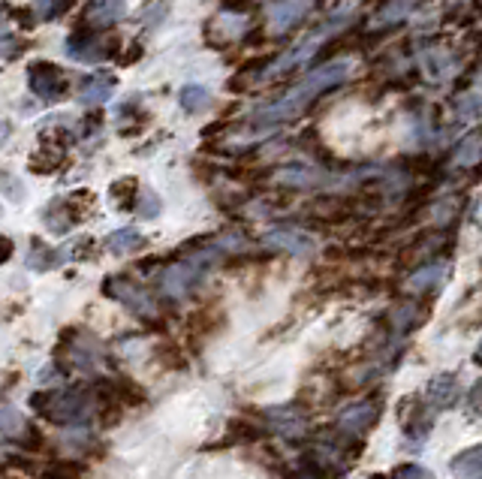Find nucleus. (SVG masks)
I'll use <instances>...</instances> for the list:
<instances>
[{
  "instance_id": "obj_7",
  "label": "nucleus",
  "mask_w": 482,
  "mask_h": 479,
  "mask_svg": "<svg viewBox=\"0 0 482 479\" xmlns=\"http://www.w3.org/2000/svg\"><path fill=\"white\" fill-rule=\"evenodd\" d=\"M266 242L272 247H278V251L292 253V257H311V253L317 251V244H314L311 235L302 233V229H290V227L268 229Z\"/></svg>"
},
{
  "instance_id": "obj_19",
  "label": "nucleus",
  "mask_w": 482,
  "mask_h": 479,
  "mask_svg": "<svg viewBox=\"0 0 482 479\" xmlns=\"http://www.w3.org/2000/svg\"><path fill=\"white\" fill-rule=\"evenodd\" d=\"M61 253H54L52 247H45L43 242H34L30 244V253H28V266L30 268H37V271H45V268H52V266H58V260Z\"/></svg>"
},
{
  "instance_id": "obj_15",
  "label": "nucleus",
  "mask_w": 482,
  "mask_h": 479,
  "mask_svg": "<svg viewBox=\"0 0 482 479\" xmlns=\"http://www.w3.org/2000/svg\"><path fill=\"white\" fill-rule=\"evenodd\" d=\"M446 262H434V266H425V268H419L413 277H410V290H416V293H434V290H440V284H444V277H446Z\"/></svg>"
},
{
  "instance_id": "obj_1",
  "label": "nucleus",
  "mask_w": 482,
  "mask_h": 479,
  "mask_svg": "<svg viewBox=\"0 0 482 479\" xmlns=\"http://www.w3.org/2000/svg\"><path fill=\"white\" fill-rule=\"evenodd\" d=\"M350 67L353 63L347 58H338V61H329L323 63L320 70H314V73H307L302 82L292 87L290 94H283L281 100L268 103L254 115L257 124H283V121H292V118H298L305 111V106H311L314 100L320 97V94L331 91L335 85H341L347 76H350Z\"/></svg>"
},
{
  "instance_id": "obj_12",
  "label": "nucleus",
  "mask_w": 482,
  "mask_h": 479,
  "mask_svg": "<svg viewBox=\"0 0 482 479\" xmlns=\"http://www.w3.org/2000/svg\"><path fill=\"white\" fill-rule=\"evenodd\" d=\"M429 404L437 407V410H446V407H455L458 395H462V386H458V377L455 374H437L431 377L429 383Z\"/></svg>"
},
{
  "instance_id": "obj_13",
  "label": "nucleus",
  "mask_w": 482,
  "mask_h": 479,
  "mask_svg": "<svg viewBox=\"0 0 482 479\" xmlns=\"http://www.w3.org/2000/svg\"><path fill=\"white\" fill-rule=\"evenodd\" d=\"M449 470H453L458 479H482V443L458 452Z\"/></svg>"
},
{
  "instance_id": "obj_10",
  "label": "nucleus",
  "mask_w": 482,
  "mask_h": 479,
  "mask_svg": "<svg viewBox=\"0 0 482 479\" xmlns=\"http://www.w3.org/2000/svg\"><path fill=\"white\" fill-rule=\"evenodd\" d=\"M127 15V4L124 0H94V4L85 10V21L91 28H112Z\"/></svg>"
},
{
  "instance_id": "obj_21",
  "label": "nucleus",
  "mask_w": 482,
  "mask_h": 479,
  "mask_svg": "<svg viewBox=\"0 0 482 479\" xmlns=\"http://www.w3.org/2000/svg\"><path fill=\"white\" fill-rule=\"evenodd\" d=\"M69 4H73V0H39L37 10L43 12V19H58V15L67 12Z\"/></svg>"
},
{
  "instance_id": "obj_18",
  "label": "nucleus",
  "mask_w": 482,
  "mask_h": 479,
  "mask_svg": "<svg viewBox=\"0 0 482 479\" xmlns=\"http://www.w3.org/2000/svg\"><path fill=\"white\" fill-rule=\"evenodd\" d=\"M482 160V130L470 133L468 139L462 142V148L455 151V163L458 166H473Z\"/></svg>"
},
{
  "instance_id": "obj_5",
  "label": "nucleus",
  "mask_w": 482,
  "mask_h": 479,
  "mask_svg": "<svg viewBox=\"0 0 482 479\" xmlns=\"http://www.w3.org/2000/svg\"><path fill=\"white\" fill-rule=\"evenodd\" d=\"M205 257H208V253H202V257H193V260H184V262H176V266H172L160 277L163 290L169 293V295H176V299H181V295L191 293L193 286L200 284L205 266H208V260H205Z\"/></svg>"
},
{
  "instance_id": "obj_9",
  "label": "nucleus",
  "mask_w": 482,
  "mask_h": 479,
  "mask_svg": "<svg viewBox=\"0 0 482 479\" xmlns=\"http://www.w3.org/2000/svg\"><path fill=\"white\" fill-rule=\"evenodd\" d=\"M377 419H380V404L362 401V404L350 407V410H344L341 419H338V425H341L347 434H365Z\"/></svg>"
},
{
  "instance_id": "obj_23",
  "label": "nucleus",
  "mask_w": 482,
  "mask_h": 479,
  "mask_svg": "<svg viewBox=\"0 0 482 479\" xmlns=\"http://www.w3.org/2000/svg\"><path fill=\"white\" fill-rule=\"evenodd\" d=\"M395 479H434V474L425 470L422 465H401L395 470Z\"/></svg>"
},
{
  "instance_id": "obj_16",
  "label": "nucleus",
  "mask_w": 482,
  "mask_h": 479,
  "mask_svg": "<svg viewBox=\"0 0 482 479\" xmlns=\"http://www.w3.org/2000/svg\"><path fill=\"white\" fill-rule=\"evenodd\" d=\"M106 247L112 253H118V257H127V253L145 247V235L136 233V229H115V233L106 238Z\"/></svg>"
},
{
  "instance_id": "obj_4",
  "label": "nucleus",
  "mask_w": 482,
  "mask_h": 479,
  "mask_svg": "<svg viewBox=\"0 0 482 479\" xmlns=\"http://www.w3.org/2000/svg\"><path fill=\"white\" fill-rule=\"evenodd\" d=\"M28 87L37 94L39 100H64L67 97V76L61 67H54L49 61H37L28 67Z\"/></svg>"
},
{
  "instance_id": "obj_28",
  "label": "nucleus",
  "mask_w": 482,
  "mask_h": 479,
  "mask_svg": "<svg viewBox=\"0 0 482 479\" xmlns=\"http://www.w3.org/2000/svg\"><path fill=\"white\" fill-rule=\"evenodd\" d=\"M296 479H320V476H314V474H302V476H296Z\"/></svg>"
},
{
  "instance_id": "obj_29",
  "label": "nucleus",
  "mask_w": 482,
  "mask_h": 479,
  "mask_svg": "<svg viewBox=\"0 0 482 479\" xmlns=\"http://www.w3.org/2000/svg\"><path fill=\"white\" fill-rule=\"evenodd\" d=\"M374 479H377V476H374Z\"/></svg>"
},
{
  "instance_id": "obj_25",
  "label": "nucleus",
  "mask_w": 482,
  "mask_h": 479,
  "mask_svg": "<svg viewBox=\"0 0 482 479\" xmlns=\"http://www.w3.org/2000/svg\"><path fill=\"white\" fill-rule=\"evenodd\" d=\"M157 205H160V202H157V196H145V202H142L139 214H142V218H157V211H160Z\"/></svg>"
},
{
  "instance_id": "obj_24",
  "label": "nucleus",
  "mask_w": 482,
  "mask_h": 479,
  "mask_svg": "<svg viewBox=\"0 0 482 479\" xmlns=\"http://www.w3.org/2000/svg\"><path fill=\"white\" fill-rule=\"evenodd\" d=\"M468 407H470V417H482V380L473 383L470 398H468Z\"/></svg>"
},
{
  "instance_id": "obj_20",
  "label": "nucleus",
  "mask_w": 482,
  "mask_h": 479,
  "mask_svg": "<svg viewBox=\"0 0 482 479\" xmlns=\"http://www.w3.org/2000/svg\"><path fill=\"white\" fill-rule=\"evenodd\" d=\"M78 476H82V465H76V461H54L45 470V479H78Z\"/></svg>"
},
{
  "instance_id": "obj_6",
  "label": "nucleus",
  "mask_w": 482,
  "mask_h": 479,
  "mask_svg": "<svg viewBox=\"0 0 482 479\" xmlns=\"http://www.w3.org/2000/svg\"><path fill=\"white\" fill-rule=\"evenodd\" d=\"M106 293L115 295L118 301H124V305H127L133 314L154 317V301H151V295L142 290V286L130 284V281H121V277H112V281L106 284Z\"/></svg>"
},
{
  "instance_id": "obj_27",
  "label": "nucleus",
  "mask_w": 482,
  "mask_h": 479,
  "mask_svg": "<svg viewBox=\"0 0 482 479\" xmlns=\"http://www.w3.org/2000/svg\"><path fill=\"white\" fill-rule=\"evenodd\" d=\"M473 362L482 365V341H479V347H477V353H473Z\"/></svg>"
},
{
  "instance_id": "obj_26",
  "label": "nucleus",
  "mask_w": 482,
  "mask_h": 479,
  "mask_svg": "<svg viewBox=\"0 0 482 479\" xmlns=\"http://www.w3.org/2000/svg\"><path fill=\"white\" fill-rule=\"evenodd\" d=\"M10 253H12V242L10 238H0V262L10 260Z\"/></svg>"
},
{
  "instance_id": "obj_14",
  "label": "nucleus",
  "mask_w": 482,
  "mask_h": 479,
  "mask_svg": "<svg viewBox=\"0 0 482 479\" xmlns=\"http://www.w3.org/2000/svg\"><path fill=\"white\" fill-rule=\"evenodd\" d=\"M67 52L78 61H102L106 54H112V43L102 39H88V37H73L67 45Z\"/></svg>"
},
{
  "instance_id": "obj_2",
  "label": "nucleus",
  "mask_w": 482,
  "mask_h": 479,
  "mask_svg": "<svg viewBox=\"0 0 482 479\" xmlns=\"http://www.w3.org/2000/svg\"><path fill=\"white\" fill-rule=\"evenodd\" d=\"M353 10H355V4H344L341 10L331 12L329 21H323L317 30H311L307 37L298 39V43L292 45L287 54H281V58L266 70V78L283 76V73H290V70H296V67H302V63L311 61L314 54H317L323 45H326V39H331L335 34H341V30L350 25V21H353Z\"/></svg>"
},
{
  "instance_id": "obj_22",
  "label": "nucleus",
  "mask_w": 482,
  "mask_h": 479,
  "mask_svg": "<svg viewBox=\"0 0 482 479\" xmlns=\"http://www.w3.org/2000/svg\"><path fill=\"white\" fill-rule=\"evenodd\" d=\"M21 49H25V43H21L19 37H0V61L19 58Z\"/></svg>"
},
{
  "instance_id": "obj_11",
  "label": "nucleus",
  "mask_w": 482,
  "mask_h": 479,
  "mask_svg": "<svg viewBox=\"0 0 482 479\" xmlns=\"http://www.w3.org/2000/svg\"><path fill=\"white\" fill-rule=\"evenodd\" d=\"M115 85L118 82L112 73H97L85 78V82L78 85V103H82V106H100V103H106L115 94Z\"/></svg>"
},
{
  "instance_id": "obj_17",
  "label": "nucleus",
  "mask_w": 482,
  "mask_h": 479,
  "mask_svg": "<svg viewBox=\"0 0 482 479\" xmlns=\"http://www.w3.org/2000/svg\"><path fill=\"white\" fill-rule=\"evenodd\" d=\"M178 103L184 111H202L211 103V91L205 85H184L178 91Z\"/></svg>"
},
{
  "instance_id": "obj_3",
  "label": "nucleus",
  "mask_w": 482,
  "mask_h": 479,
  "mask_svg": "<svg viewBox=\"0 0 482 479\" xmlns=\"http://www.w3.org/2000/svg\"><path fill=\"white\" fill-rule=\"evenodd\" d=\"M34 407L49 422H54V425H85L94 417V410H97V401H94L91 389L69 386V389H58V392L37 395Z\"/></svg>"
},
{
  "instance_id": "obj_8",
  "label": "nucleus",
  "mask_w": 482,
  "mask_h": 479,
  "mask_svg": "<svg viewBox=\"0 0 482 479\" xmlns=\"http://www.w3.org/2000/svg\"><path fill=\"white\" fill-rule=\"evenodd\" d=\"M314 6V0H278V4L268 10V25L274 34H287L296 21L305 19V12Z\"/></svg>"
}]
</instances>
